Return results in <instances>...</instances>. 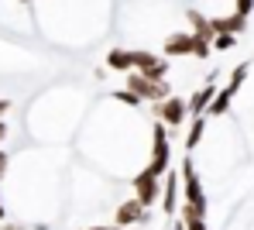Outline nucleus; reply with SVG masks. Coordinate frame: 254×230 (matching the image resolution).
Instances as JSON below:
<instances>
[{"instance_id":"17","label":"nucleus","mask_w":254,"mask_h":230,"mask_svg":"<svg viewBox=\"0 0 254 230\" xmlns=\"http://www.w3.org/2000/svg\"><path fill=\"white\" fill-rule=\"evenodd\" d=\"M0 230H31V227H24V224H7V220H3V224H0Z\"/></svg>"},{"instance_id":"15","label":"nucleus","mask_w":254,"mask_h":230,"mask_svg":"<svg viewBox=\"0 0 254 230\" xmlns=\"http://www.w3.org/2000/svg\"><path fill=\"white\" fill-rule=\"evenodd\" d=\"M7 169H10V155H7V151H0V182H3Z\"/></svg>"},{"instance_id":"4","label":"nucleus","mask_w":254,"mask_h":230,"mask_svg":"<svg viewBox=\"0 0 254 230\" xmlns=\"http://www.w3.org/2000/svg\"><path fill=\"white\" fill-rule=\"evenodd\" d=\"M134 72H141L151 83H169V58H158L151 52H134Z\"/></svg>"},{"instance_id":"9","label":"nucleus","mask_w":254,"mask_h":230,"mask_svg":"<svg viewBox=\"0 0 254 230\" xmlns=\"http://www.w3.org/2000/svg\"><path fill=\"white\" fill-rule=\"evenodd\" d=\"M213 93H216V86L213 83H206L203 90H196L189 100H186V110H189V117H206V107H210Z\"/></svg>"},{"instance_id":"18","label":"nucleus","mask_w":254,"mask_h":230,"mask_svg":"<svg viewBox=\"0 0 254 230\" xmlns=\"http://www.w3.org/2000/svg\"><path fill=\"white\" fill-rule=\"evenodd\" d=\"M86 230H124V227H114V224H96V227H86Z\"/></svg>"},{"instance_id":"23","label":"nucleus","mask_w":254,"mask_h":230,"mask_svg":"<svg viewBox=\"0 0 254 230\" xmlns=\"http://www.w3.org/2000/svg\"><path fill=\"white\" fill-rule=\"evenodd\" d=\"M17 3H31V0H17Z\"/></svg>"},{"instance_id":"22","label":"nucleus","mask_w":254,"mask_h":230,"mask_svg":"<svg viewBox=\"0 0 254 230\" xmlns=\"http://www.w3.org/2000/svg\"><path fill=\"white\" fill-rule=\"evenodd\" d=\"M172 230H186V227H182V220H179V224H175V227H172Z\"/></svg>"},{"instance_id":"12","label":"nucleus","mask_w":254,"mask_h":230,"mask_svg":"<svg viewBox=\"0 0 254 230\" xmlns=\"http://www.w3.org/2000/svg\"><path fill=\"white\" fill-rule=\"evenodd\" d=\"M206 117H192L189 120V131H186V141H182V148H186V155H192L196 151V144L203 141V134H206Z\"/></svg>"},{"instance_id":"5","label":"nucleus","mask_w":254,"mask_h":230,"mask_svg":"<svg viewBox=\"0 0 254 230\" xmlns=\"http://www.w3.org/2000/svg\"><path fill=\"white\" fill-rule=\"evenodd\" d=\"M186 117H189V110H186V100H182V96H169V100L155 103V120L165 124L169 131L172 127H182Z\"/></svg>"},{"instance_id":"1","label":"nucleus","mask_w":254,"mask_h":230,"mask_svg":"<svg viewBox=\"0 0 254 230\" xmlns=\"http://www.w3.org/2000/svg\"><path fill=\"white\" fill-rule=\"evenodd\" d=\"M148 169H151L155 175H165V172L172 169L169 127H165V124H158V120H155V127H151V162H148Z\"/></svg>"},{"instance_id":"13","label":"nucleus","mask_w":254,"mask_h":230,"mask_svg":"<svg viewBox=\"0 0 254 230\" xmlns=\"http://www.w3.org/2000/svg\"><path fill=\"white\" fill-rule=\"evenodd\" d=\"M216 52H230V48L237 45V35H230V31H216L213 35V42H210Z\"/></svg>"},{"instance_id":"10","label":"nucleus","mask_w":254,"mask_h":230,"mask_svg":"<svg viewBox=\"0 0 254 230\" xmlns=\"http://www.w3.org/2000/svg\"><path fill=\"white\" fill-rule=\"evenodd\" d=\"M234 96H237V90H234V86H223V90H216V93H213V100H210V107H206V114H210V117H223V114L230 110Z\"/></svg>"},{"instance_id":"16","label":"nucleus","mask_w":254,"mask_h":230,"mask_svg":"<svg viewBox=\"0 0 254 230\" xmlns=\"http://www.w3.org/2000/svg\"><path fill=\"white\" fill-rule=\"evenodd\" d=\"M182 227H186V230H210V227H206V220H182Z\"/></svg>"},{"instance_id":"20","label":"nucleus","mask_w":254,"mask_h":230,"mask_svg":"<svg viewBox=\"0 0 254 230\" xmlns=\"http://www.w3.org/2000/svg\"><path fill=\"white\" fill-rule=\"evenodd\" d=\"M3 213H7V206H3V196H0V224H3Z\"/></svg>"},{"instance_id":"11","label":"nucleus","mask_w":254,"mask_h":230,"mask_svg":"<svg viewBox=\"0 0 254 230\" xmlns=\"http://www.w3.org/2000/svg\"><path fill=\"white\" fill-rule=\"evenodd\" d=\"M107 69H114V72H134V52H127V48H110V52H107Z\"/></svg>"},{"instance_id":"2","label":"nucleus","mask_w":254,"mask_h":230,"mask_svg":"<svg viewBox=\"0 0 254 230\" xmlns=\"http://www.w3.org/2000/svg\"><path fill=\"white\" fill-rule=\"evenodd\" d=\"M124 90H130L141 103H162V100L172 96L169 83H151V79H144L141 72H127V86Z\"/></svg>"},{"instance_id":"21","label":"nucleus","mask_w":254,"mask_h":230,"mask_svg":"<svg viewBox=\"0 0 254 230\" xmlns=\"http://www.w3.org/2000/svg\"><path fill=\"white\" fill-rule=\"evenodd\" d=\"M7 138V124H3V120H0V141Z\"/></svg>"},{"instance_id":"7","label":"nucleus","mask_w":254,"mask_h":230,"mask_svg":"<svg viewBox=\"0 0 254 230\" xmlns=\"http://www.w3.org/2000/svg\"><path fill=\"white\" fill-rule=\"evenodd\" d=\"M158 199H162V210H165V217L172 213H179V172H165V179H162V192H158Z\"/></svg>"},{"instance_id":"14","label":"nucleus","mask_w":254,"mask_h":230,"mask_svg":"<svg viewBox=\"0 0 254 230\" xmlns=\"http://www.w3.org/2000/svg\"><path fill=\"white\" fill-rule=\"evenodd\" d=\"M114 100H117V103H124V107H141V100H137L130 90H117V93H114Z\"/></svg>"},{"instance_id":"8","label":"nucleus","mask_w":254,"mask_h":230,"mask_svg":"<svg viewBox=\"0 0 254 230\" xmlns=\"http://www.w3.org/2000/svg\"><path fill=\"white\" fill-rule=\"evenodd\" d=\"M196 52V35L192 31H175L165 38V58H179V55H192Z\"/></svg>"},{"instance_id":"19","label":"nucleus","mask_w":254,"mask_h":230,"mask_svg":"<svg viewBox=\"0 0 254 230\" xmlns=\"http://www.w3.org/2000/svg\"><path fill=\"white\" fill-rule=\"evenodd\" d=\"M7 110H10V100H0V117H3Z\"/></svg>"},{"instance_id":"3","label":"nucleus","mask_w":254,"mask_h":230,"mask_svg":"<svg viewBox=\"0 0 254 230\" xmlns=\"http://www.w3.org/2000/svg\"><path fill=\"white\" fill-rule=\"evenodd\" d=\"M130 185H134V199L148 210V206H155V203H158V192H162V175H155L151 169H141V172L130 179Z\"/></svg>"},{"instance_id":"6","label":"nucleus","mask_w":254,"mask_h":230,"mask_svg":"<svg viewBox=\"0 0 254 230\" xmlns=\"http://www.w3.org/2000/svg\"><path fill=\"white\" fill-rule=\"evenodd\" d=\"M151 213L137 203V199H124L117 210H114V227H134V224H148Z\"/></svg>"}]
</instances>
